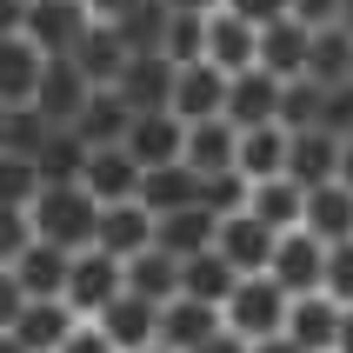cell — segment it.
<instances>
[{
	"instance_id": "cell-48",
	"label": "cell",
	"mask_w": 353,
	"mask_h": 353,
	"mask_svg": "<svg viewBox=\"0 0 353 353\" xmlns=\"http://www.w3.org/2000/svg\"><path fill=\"white\" fill-rule=\"evenodd\" d=\"M134 7H140V0H87V14H94V20H107V27H114L120 14H134Z\"/></svg>"
},
{
	"instance_id": "cell-3",
	"label": "cell",
	"mask_w": 353,
	"mask_h": 353,
	"mask_svg": "<svg viewBox=\"0 0 353 353\" xmlns=\"http://www.w3.org/2000/svg\"><path fill=\"white\" fill-rule=\"evenodd\" d=\"M320 267H327V247H320L307 227H287V234H274V254H267V280H274L287 300L320 294Z\"/></svg>"
},
{
	"instance_id": "cell-20",
	"label": "cell",
	"mask_w": 353,
	"mask_h": 353,
	"mask_svg": "<svg viewBox=\"0 0 353 353\" xmlns=\"http://www.w3.org/2000/svg\"><path fill=\"white\" fill-rule=\"evenodd\" d=\"M340 174V140L327 134V127H300V134H287V180L294 187H320V180Z\"/></svg>"
},
{
	"instance_id": "cell-38",
	"label": "cell",
	"mask_w": 353,
	"mask_h": 353,
	"mask_svg": "<svg viewBox=\"0 0 353 353\" xmlns=\"http://www.w3.org/2000/svg\"><path fill=\"white\" fill-rule=\"evenodd\" d=\"M280 127H287V134H300V127H320V80H280Z\"/></svg>"
},
{
	"instance_id": "cell-16",
	"label": "cell",
	"mask_w": 353,
	"mask_h": 353,
	"mask_svg": "<svg viewBox=\"0 0 353 353\" xmlns=\"http://www.w3.org/2000/svg\"><path fill=\"white\" fill-rule=\"evenodd\" d=\"M74 327H80V314L54 294V300H27V307H20V320L7 327V334H14L27 353H60V340L74 334Z\"/></svg>"
},
{
	"instance_id": "cell-18",
	"label": "cell",
	"mask_w": 353,
	"mask_h": 353,
	"mask_svg": "<svg viewBox=\"0 0 353 353\" xmlns=\"http://www.w3.org/2000/svg\"><path fill=\"white\" fill-rule=\"evenodd\" d=\"M254 47H260V27H247L240 14H207V67H220V74H247L254 67Z\"/></svg>"
},
{
	"instance_id": "cell-25",
	"label": "cell",
	"mask_w": 353,
	"mask_h": 353,
	"mask_svg": "<svg viewBox=\"0 0 353 353\" xmlns=\"http://www.w3.org/2000/svg\"><path fill=\"white\" fill-rule=\"evenodd\" d=\"M120 280H127V294L167 307V300L180 294V260L167 254V247H140L134 260H120Z\"/></svg>"
},
{
	"instance_id": "cell-57",
	"label": "cell",
	"mask_w": 353,
	"mask_h": 353,
	"mask_svg": "<svg viewBox=\"0 0 353 353\" xmlns=\"http://www.w3.org/2000/svg\"><path fill=\"white\" fill-rule=\"evenodd\" d=\"M140 353H167V347H160V340H154V347H140Z\"/></svg>"
},
{
	"instance_id": "cell-2",
	"label": "cell",
	"mask_w": 353,
	"mask_h": 353,
	"mask_svg": "<svg viewBox=\"0 0 353 353\" xmlns=\"http://www.w3.org/2000/svg\"><path fill=\"white\" fill-rule=\"evenodd\" d=\"M220 327H227V334H240L247 347H254V340H267V334H280V327H287V294H280L267 274H240L234 294L220 300Z\"/></svg>"
},
{
	"instance_id": "cell-13",
	"label": "cell",
	"mask_w": 353,
	"mask_h": 353,
	"mask_svg": "<svg viewBox=\"0 0 353 353\" xmlns=\"http://www.w3.org/2000/svg\"><path fill=\"white\" fill-rule=\"evenodd\" d=\"M120 100L134 107V114H154V107H167L174 100V60L167 54H127V67H120Z\"/></svg>"
},
{
	"instance_id": "cell-1",
	"label": "cell",
	"mask_w": 353,
	"mask_h": 353,
	"mask_svg": "<svg viewBox=\"0 0 353 353\" xmlns=\"http://www.w3.org/2000/svg\"><path fill=\"white\" fill-rule=\"evenodd\" d=\"M27 214H34V240H54V247H67V254L94 247V227H100V200L87 194L80 180H67V187H40Z\"/></svg>"
},
{
	"instance_id": "cell-30",
	"label": "cell",
	"mask_w": 353,
	"mask_h": 353,
	"mask_svg": "<svg viewBox=\"0 0 353 353\" xmlns=\"http://www.w3.org/2000/svg\"><path fill=\"white\" fill-rule=\"evenodd\" d=\"M234 167H240L247 180H274V174H287V127H280V120H267V127H240Z\"/></svg>"
},
{
	"instance_id": "cell-10",
	"label": "cell",
	"mask_w": 353,
	"mask_h": 353,
	"mask_svg": "<svg viewBox=\"0 0 353 353\" xmlns=\"http://www.w3.org/2000/svg\"><path fill=\"white\" fill-rule=\"evenodd\" d=\"M214 254L234 267V274H267V254H274V227H260L254 214H227L214 227Z\"/></svg>"
},
{
	"instance_id": "cell-35",
	"label": "cell",
	"mask_w": 353,
	"mask_h": 353,
	"mask_svg": "<svg viewBox=\"0 0 353 353\" xmlns=\"http://www.w3.org/2000/svg\"><path fill=\"white\" fill-rule=\"evenodd\" d=\"M47 134H54V120L40 114V107H7V134H0V154L34 160L40 147H47Z\"/></svg>"
},
{
	"instance_id": "cell-11",
	"label": "cell",
	"mask_w": 353,
	"mask_h": 353,
	"mask_svg": "<svg viewBox=\"0 0 353 353\" xmlns=\"http://www.w3.org/2000/svg\"><path fill=\"white\" fill-rule=\"evenodd\" d=\"M140 174H147V167H140L127 147H94L87 167H80V187H87L100 207H114V200H134L140 194Z\"/></svg>"
},
{
	"instance_id": "cell-32",
	"label": "cell",
	"mask_w": 353,
	"mask_h": 353,
	"mask_svg": "<svg viewBox=\"0 0 353 353\" xmlns=\"http://www.w3.org/2000/svg\"><path fill=\"white\" fill-rule=\"evenodd\" d=\"M307 80H320V87L353 80V27H340V20L314 27V47H307Z\"/></svg>"
},
{
	"instance_id": "cell-53",
	"label": "cell",
	"mask_w": 353,
	"mask_h": 353,
	"mask_svg": "<svg viewBox=\"0 0 353 353\" xmlns=\"http://www.w3.org/2000/svg\"><path fill=\"white\" fill-rule=\"evenodd\" d=\"M334 353H353V307H340V334H334Z\"/></svg>"
},
{
	"instance_id": "cell-22",
	"label": "cell",
	"mask_w": 353,
	"mask_h": 353,
	"mask_svg": "<svg viewBox=\"0 0 353 353\" xmlns=\"http://www.w3.org/2000/svg\"><path fill=\"white\" fill-rule=\"evenodd\" d=\"M214 227L220 220L194 200V207H174V214H154V247H167L174 260H194V254L214 247Z\"/></svg>"
},
{
	"instance_id": "cell-17",
	"label": "cell",
	"mask_w": 353,
	"mask_h": 353,
	"mask_svg": "<svg viewBox=\"0 0 353 353\" xmlns=\"http://www.w3.org/2000/svg\"><path fill=\"white\" fill-rule=\"evenodd\" d=\"M300 227H307L320 247H334V240H353V187H340V180H320V187H307Z\"/></svg>"
},
{
	"instance_id": "cell-5",
	"label": "cell",
	"mask_w": 353,
	"mask_h": 353,
	"mask_svg": "<svg viewBox=\"0 0 353 353\" xmlns=\"http://www.w3.org/2000/svg\"><path fill=\"white\" fill-rule=\"evenodd\" d=\"M120 287H127V280H120V260H114V254H100V247H80L74 267H67V294H60V300H67L80 320H94L100 307L120 294Z\"/></svg>"
},
{
	"instance_id": "cell-33",
	"label": "cell",
	"mask_w": 353,
	"mask_h": 353,
	"mask_svg": "<svg viewBox=\"0 0 353 353\" xmlns=\"http://www.w3.org/2000/svg\"><path fill=\"white\" fill-rule=\"evenodd\" d=\"M87 140L74 134V127H54L47 134V147L34 154V167H40V187H67V180H80V167H87Z\"/></svg>"
},
{
	"instance_id": "cell-43",
	"label": "cell",
	"mask_w": 353,
	"mask_h": 353,
	"mask_svg": "<svg viewBox=\"0 0 353 353\" xmlns=\"http://www.w3.org/2000/svg\"><path fill=\"white\" fill-rule=\"evenodd\" d=\"M34 247V214L27 207H0V267H14Z\"/></svg>"
},
{
	"instance_id": "cell-31",
	"label": "cell",
	"mask_w": 353,
	"mask_h": 353,
	"mask_svg": "<svg viewBox=\"0 0 353 353\" xmlns=\"http://www.w3.org/2000/svg\"><path fill=\"white\" fill-rule=\"evenodd\" d=\"M300 207H307V187H294L287 174H274V180H254V187H247V214H254L260 227H274V234L300 227Z\"/></svg>"
},
{
	"instance_id": "cell-55",
	"label": "cell",
	"mask_w": 353,
	"mask_h": 353,
	"mask_svg": "<svg viewBox=\"0 0 353 353\" xmlns=\"http://www.w3.org/2000/svg\"><path fill=\"white\" fill-rule=\"evenodd\" d=\"M0 353H27V347H20V340L7 334V327H0Z\"/></svg>"
},
{
	"instance_id": "cell-7",
	"label": "cell",
	"mask_w": 353,
	"mask_h": 353,
	"mask_svg": "<svg viewBox=\"0 0 353 353\" xmlns=\"http://www.w3.org/2000/svg\"><path fill=\"white\" fill-rule=\"evenodd\" d=\"M307 47H314V27H300L294 14H280L260 27V47H254V67L274 80H300L307 74Z\"/></svg>"
},
{
	"instance_id": "cell-9",
	"label": "cell",
	"mask_w": 353,
	"mask_h": 353,
	"mask_svg": "<svg viewBox=\"0 0 353 353\" xmlns=\"http://www.w3.org/2000/svg\"><path fill=\"white\" fill-rule=\"evenodd\" d=\"M120 147H127L140 167H167V160H180V147H187V120L167 114V107H154V114H134Z\"/></svg>"
},
{
	"instance_id": "cell-15",
	"label": "cell",
	"mask_w": 353,
	"mask_h": 353,
	"mask_svg": "<svg viewBox=\"0 0 353 353\" xmlns=\"http://www.w3.org/2000/svg\"><path fill=\"white\" fill-rule=\"evenodd\" d=\"M214 334H220V307H207V300L174 294L160 307V347L167 353H194L200 340H214Z\"/></svg>"
},
{
	"instance_id": "cell-12",
	"label": "cell",
	"mask_w": 353,
	"mask_h": 353,
	"mask_svg": "<svg viewBox=\"0 0 353 353\" xmlns=\"http://www.w3.org/2000/svg\"><path fill=\"white\" fill-rule=\"evenodd\" d=\"M220 107H227V74H220V67H207V60L174 67V100H167V114H180V120H214Z\"/></svg>"
},
{
	"instance_id": "cell-44",
	"label": "cell",
	"mask_w": 353,
	"mask_h": 353,
	"mask_svg": "<svg viewBox=\"0 0 353 353\" xmlns=\"http://www.w3.org/2000/svg\"><path fill=\"white\" fill-rule=\"evenodd\" d=\"M60 353H120V347H114V340H107V334H100L94 320H80L74 334L60 340Z\"/></svg>"
},
{
	"instance_id": "cell-45",
	"label": "cell",
	"mask_w": 353,
	"mask_h": 353,
	"mask_svg": "<svg viewBox=\"0 0 353 353\" xmlns=\"http://www.w3.org/2000/svg\"><path fill=\"white\" fill-rule=\"evenodd\" d=\"M220 7H227V14H240L247 27H267V20L287 14V0H220Z\"/></svg>"
},
{
	"instance_id": "cell-52",
	"label": "cell",
	"mask_w": 353,
	"mask_h": 353,
	"mask_svg": "<svg viewBox=\"0 0 353 353\" xmlns=\"http://www.w3.org/2000/svg\"><path fill=\"white\" fill-rule=\"evenodd\" d=\"M247 353H307V347H294V340H287V334H267V340H254V347H247Z\"/></svg>"
},
{
	"instance_id": "cell-6",
	"label": "cell",
	"mask_w": 353,
	"mask_h": 353,
	"mask_svg": "<svg viewBox=\"0 0 353 353\" xmlns=\"http://www.w3.org/2000/svg\"><path fill=\"white\" fill-rule=\"evenodd\" d=\"M94 327H100L107 340H114L120 353H140V347H154V340H160V307L120 287V294H114V300H107V307L94 314Z\"/></svg>"
},
{
	"instance_id": "cell-29",
	"label": "cell",
	"mask_w": 353,
	"mask_h": 353,
	"mask_svg": "<svg viewBox=\"0 0 353 353\" xmlns=\"http://www.w3.org/2000/svg\"><path fill=\"white\" fill-rule=\"evenodd\" d=\"M67 267H74V254H67V247H54V240H34V247L14 260V274H20V287H27V300L67 294Z\"/></svg>"
},
{
	"instance_id": "cell-21",
	"label": "cell",
	"mask_w": 353,
	"mask_h": 353,
	"mask_svg": "<svg viewBox=\"0 0 353 353\" xmlns=\"http://www.w3.org/2000/svg\"><path fill=\"white\" fill-rule=\"evenodd\" d=\"M280 334L294 340V347H307V353H334L340 300H327V294H300V300H287V327H280Z\"/></svg>"
},
{
	"instance_id": "cell-42",
	"label": "cell",
	"mask_w": 353,
	"mask_h": 353,
	"mask_svg": "<svg viewBox=\"0 0 353 353\" xmlns=\"http://www.w3.org/2000/svg\"><path fill=\"white\" fill-rule=\"evenodd\" d=\"M320 127L334 140L353 134V80H334V87H320Z\"/></svg>"
},
{
	"instance_id": "cell-46",
	"label": "cell",
	"mask_w": 353,
	"mask_h": 353,
	"mask_svg": "<svg viewBox=\"0 0 353 353\" xmlns=\"http://www.w3.org/2000/svg\"><path fill=\"white\" fill-rule=\"evenodd\" d=\"M20 307H27V287H20V274H14V267H0V327H14V320H20Z\"/></svg>"
},
{
	"instance_id": "cell-26",
	"label": "cell",
	"mask_w": 353,
	"mask_h": 353,
	"mask_svg": "<svg viewBox=\"0 0 353 353\" xmlns=\"http://www.w3.org/2000/svg\"><path fill=\"white\" fill-rule=\"evenodd\" d=\"M67 60H74L80 74H87V87H114V80H120V67H127V40H120L107 20H94V27L74 40V54H67Z\"/></svg>"
},
{
	"instance_id": "cell-51",
	"label": "cell",
	"mask_w": 353,
	"mask_h": 353,
	"mask_svg": "<svg viewBox=\"0 0 353 353\" xmlns=\"http://www.w3.org/2000/svg\"><path fill=\"white\" fill-rule=\"evenodd\" d=\"M167 14H220V0H160Z\"/></svg>"
},
{
	"instance_id": "cell-4",
	"label": "cell",
	"mask_w": 353,
	"mask_h": 353,
	"mask_svg": "<svg viewBox=\"0 0 353 353\" xmlns=\"http://www.w3.org/2000/svg\"><path fill=\"white\" fill-rule=\"evenodd\" d=\"M94 27V14L80 7V0H27V20H20V34L34 40L47 60H60V54H74V40Z\"/></svg>"
},
{
	"instance_id": "cell-49",
	"label": "cell",
	"mask_w": 353,
	"mask_h": 353,
	"mask_svg": "<svg viewBox=\"0 0 353 353\" xmlns=\"http://www.w3.org/2000/svg\"><path fill=\"white\" fill-rule=\"evenodd\" d=\"M194 353H247V340H240V334H227V327H220V334H214V340H200Z\"/></svg>"
},
{
	"instance_id": "cell-58",
	"label": "cell",
	"mask_w": 353,
	"mask_h": 353,
	"mask_svg": "<svg viewBox=\"0 0 353 353\" xmlns=\"http://www.w3.org/2000/svg\"><path fill=\"white\" fill-rule=\"evenodd\" d=\"M0 134H7V107H0Z\"/></svg>"
},
{
	"instance_id": "cell-24",
	"label": "cell",
	"mask_w": 353,
	"mask_h": 353,
	"mask_svg": "<svg viewBox=\"0 0 353 353\" xmlns=\"http://www.w3.org/2000/svg\"><path fill=\"white\" fill-rule=\"evenodd\" d=\"M40 67H47V54H40L27 34H7V40H0V107H27V100H34Z\"/></svg>"
},
{
	"instance_id": "cell-47",
	"label": "cell",
	"mask_w": 353,
	"mask_h": 353,
	"mask_svg": "<svg viewBox=\"0 0 353 353\" xmlns=\"http://www.w3.org/2000/svg\"><path fill=\"white\" fill-rule=\"evenodd\" d=\"M287 14L300 27H327V20H340V0H287Z\"/></svg>"
},
{
	"instance_id": "cell-27",
	"label": "cell",
	"mask_w": 353,
	"mask_h": 353,
	"mask_svg": "<svg viewBox=\"0 0 353 353\" xmlns=\"http://www.w3.org/2000/svg\"><path fill=\"white\" fill-rule=\"evenodd\" d=\"M140 207L147 214H174V207H194L200 200V174L187 167V160H167V167H147L140 174Z\"/></svg>"
},
{
	"instance_id": "cell-23",
	"label": "cell",
	"mask_w": 353,
	"mask_h": 353,
	"mask_svg": "<svg viewBox=\"0 0 353 353\" xmlns=\"http://www.w3.org/2000/svg\"><path fill=\"white\" fill-rule=\"evenodd\" d=\"M234 147H240V127L227 114L187 120V147H180V160H187L194 174H220V167H234Z\"/></svg>"
},
{
	"instance_id": "cell-8",
	"label": "cell",
	"mask_w": 353,
	"mask_h": 353,
	"mask_svg": "<svg viewBox=\"0 0 353 353\" xmlns=\"http://www.w3.org/2000/svg\"><path fill=\"white\" fill-rule=\"evenodd\" d=\"M87 94H94V87H87V74L60 54V60H47V67H40V87H34V100H27V107H40L54 127H74L80 107H87Z\"/></svg>"
},
{
	"instance_id": "cell-36",
	"label": "cell",
	"mask_w": 353,
	"mask_h": 353,
	"mask_svg": "<svg viewBox=\"0 0 353 353\" xmlns=\"http://www.w3.org/2000/svg\"><path fill=\"white\" fill-rule=\"evenodd\" d=\"M247 187L254 180L240 174V167H220V174H200V207L214 220H227V214H247Z\"/></svg>"
},
{
	"instance_id": "cell-34",
	"label": "cell",
	"mask_w": 353,
	"mask_h": 353,
	"mask_svg": "<svg viewBox=\"0 0 353 353\" xmlns=\"http://www.w3.org/2000/svg\"><path fill=\"white\" fill-rule=\"evenodd\" d=\"M234 267L207 247V254H194V260H180V294H194V300H207V307H220V300L234 294Z\"/></svg>"
},
{
	"instance_id": "cell-56",
	"label": "cell",
	"mask_w": 353,
	"mask_h": 353,
	"mask_svg": "<svg viewBox=\"0 0 353 353\" xmlns=\"http://www.w3.org/2000/svg\"><path fill=\"white\" fill-rule=\"evenodd\" d=\"M340 27H353V0H340Z\"/></svg>"
},
{
	"instance_id": "cell-40",
	"label": "cell",
	"mask_w": 353,
	"mask_h": 353,
	"mask_svg": "<svg viewBox=\"0 0 353 353\" xmlns=\"http://www.w3.org/2000/svg\"><path fill=\"white\" fill-rule=\"evenodd\" d=\"M40 194V167L20 154H0V207H34Z\"/></svg>"
},
{
	"instance_id": "cell-19",
	"label": "cell",
	"mask_w": 353,
	"mask_h": 353,
	"mask_svg": "<svg viewBox=\"0 0 353 353\" xmlns=\"http://www.w3.org/2000/svg\"><path fill=\"white\" fill-rule=\"evenodd\" d=\"M220 114L234 120V127H267V120L280 114V80L260 74V67L227 74V107H220Z\"/></svg>"
},
{
	"instance_id": "cell-37",
	"label": "cell",
	"mask_w": 353,
	"mask_h": 353,
	"mask_svg": "<svg viewBox=\"0 0 353 353\" xmlns=\"http://www.w3.org/2000/svg\"><path fill=\"white\" fill-rule=\"evenodd\" d=\"M160 54L174 60V67L200 60V54H207V14H167V27H160Z\"/></svg>"
},
{
	"instance_id": "cell-41",
	"label": "cell",
	"mask_w": 353,
	"mask_h": 353,
	"mask_svg": "<svg viewBox=\"0 0 353 353\" xmlns=\"http://www.w3.org/2000/svg\"><path fill=\"white\" fill-rule=\"evenodd\" d=\"M320 294L353 307V240H334L327 247V267H320Z\"/></svg>"
},
{
	"instance_id": "cell-59",
	"label": "cell",
	"mask_w": 353,
	"mask_h": 353,
	"mask_svg": "<svg viewBox=\"0 0 353 353\" xmlns=\"http://www.w3.org/2000/svg\"><path fill=\"white\" fill-rule=\"evenodd\" d=\"M80 7H87V0H80Z\"/></svg>"
},
{
	"instance_id": "cell-28",
	"label": "cell",
	"mask_w": 353,
	"mask_h": 353,
	"mask_svg": "<svg viewBox=\"0 0 353 353\" xmlns=\"http://www.w3.org/2000/svg\"><path fill=\"white\" fill-rule=\"evenodd\" d=\"M127 120H134V107L120 100V87H94L87 107H80V120H74V134L87 147H120L127 140Z\"/></svg>"
},
{
	"instance_id": "cell-14",
	"label": "cell",
	"mask_w": 353,
	"mask_h": 353,
	"mask_svg": "<svg viewBox=\"0 0 353 353\" xmlns=\"http://www.w3.org/2000/svg\"><path fill=\"white\" fill-rule=\"evenodd\" d=\"M94 247H100V254H114V260H134L140 247H154V214H147L140 200H114V207H100Z\"/></svg>"
},
{
	"instance_id": "cell-54",
	"label": "cell",
	"mask_w": 353,
	"mask_h": 353,
	"mask_svg": "<svg viewBox=\"0 0 353 353\" xmlns=\"http://www.w3.org/2000/svg\"><path fill=\"white\" fill-rule=\"evenodd\" d=\"M334 180H340V187H353V134L340 140V174H334Z\"/></svg>"
},
{
	"instance_id": "cell-39",
	"label": "cell",
	"mask_w": 353,
	"mask_h": 353,
	"mask_svg": "<svg viewBox=\"0 0 353 353\" xmlns=\"http://www.w3.org/2000/svg\"><path fill=\"white\" fill-rule=\"evenodd\" d=\"M160 27H167V7L160 0H140L134 14L114 20V34L127 40V54H160Z\"/></svg>"
},
{
	"instance_id": "cell-50",
	"label": "cell",
	"mask_w": 353,
	"mask_h": 353,
	"mask_svg": "<svg viewBox=\"0 0 353 353\" xmlns=\"http://www.w3.org/2000/svg\"><path fill=\"white\" fill-rule=\"evenodd\" d=\"M20 20H27V0H0V40L20 34Z\"/></svg>"
}]
</instances>
